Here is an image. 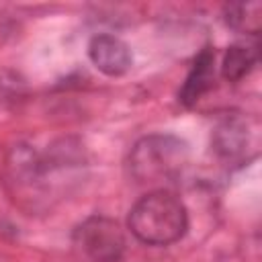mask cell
<instances>
[{"instance_id":"cell-1","label":"cell","mask_w":262,"mask_h":262,"mask_svg":"<svg viewBox=\"0 0 262 262\" xmlns=\"http://www.w3.org/2000/svg\"><path fill=\"white\" fill-rule=\"evenodd\" d=\"M127 225L131 233L147 246H168L178 242L188 227L184 203L170 190H151L143 194L129 211Z\"/></svg>"},{"instance_id":"cell-2","label":"cell","mask_w":262,"mask_h":262,"mask_svg":"<svg viewBox=\"0 0 262 262\" xmlns=\"http://www.w3.org/2000/svg\"><path fill=\"white\" fill-rule=\"evenodd\" d=\"M188 162V143L170 133L139 139L129 154V168L137 182H166L176 178Z\"/></svg>"},{"instance_id":"cell-3","label":"cell","mask_w":262,"mask_h":262,"mask_svg":"<svg viewBox=\"0 0 262 262\" xmlns=\"http://www.w3.org/2000/svg\"><path fill=\"white\" fill-rule=\"evenodd\" d=\"M72 246L86 262H117L125 252V235L115 219L94 215L76 227Z\"/></svg>"},{"instance_id":"cell-4","label":"cell","mask_w":262,"mask_h":262,"mask_svg":"<svg viewBox=\"0 0 262 262\" xmlns=\"http://www.w3.org/2000/svg\"><path fill=\"white\" fill-rule=\"evenodd\" d=\"M88 57L94 68L111 78L123 76L131 70L133 55L129 45L115 35H96L88 43Z\"/></svg>"},{"instance_id":"cell-5","label":"cell","mask_w":262,"mask_h":262,"mask_svg":"<svg viewBox=\"0 0 262 262\" xmlns=\"http://www.w3.org/2000/svg\"><path fill=\"white\" fill-rule=\"evenodd\" d=\"M213 84H215V51L211 47H205L196 55L180 92H178L180 104L186 108L194 106L199 102V98L213 88Z\"/></svg>"},{"instance_id":"cell-6","label":"cell","mask_w":262,"mask_h":262,"mask_svg":"<svg viewBox=\"0 0 262 262\" xmlns=\"http://www.w3.org/2000/svg\"><path fill=\"white\" fill-rule=\"evenodd\" d=\"M258 61V45L256 43H233L227 47L221 74L229 82H237L244 76H248Z\"/></svg>"},{"instance_id":"cell-7","label":"cell","mask_w":262,"mask_h":262,"mask_svg":"<svg viewBox=\"0 0 262 262\" xmlns=\"http://www.w3.org/2000/svg\"><path fill=\"white\" fill-rule=\"evenodd\" d=\"M246 143H248V129H246V123L237 117L225 119L223 123H219V127L213 133V145L217 154L223 158L239 156Z\"/></svg>"},{"instance_id":"cell-8","label":"cell","mask_w":262,"mask_h":262,"mask_svg":"<svg viewBox=\"0 0 262 262\" xmlns=\"http://www.w3.org/2000/svg\"><path fill=\"white\" fill-rule=\"evenodd\" d=\"M225 23L239 31L256 35L262 25V4L260 2H237L225 6Z\"/></svg>"}]
</instances>
